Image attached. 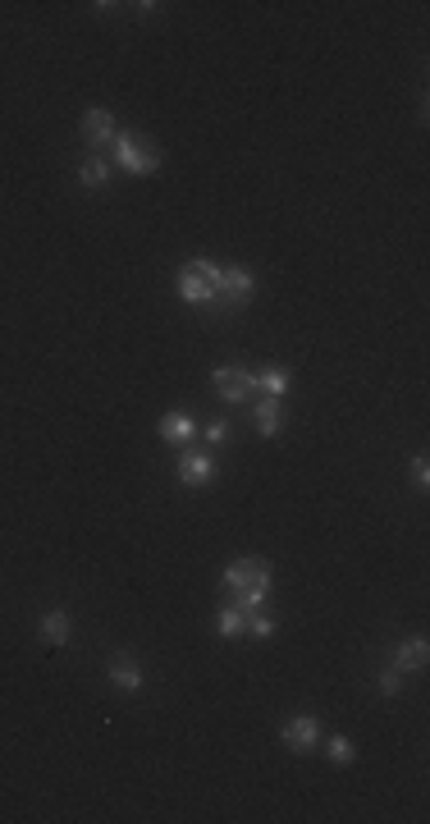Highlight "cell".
<instances>
[{
  "instance_id": "cell-18",
  "label": "cell",
  "mask_w": 430,
  "mask_h": 824,
  "mask_svg": "<svg viewBox=\"0 0 430 824\" xmlns=\"http://www.w3.org/2000/svg\"><path fill=\"white\" fill-rule=\"evenodd\" d=\"M325 751H330V760H334V765H348V760H353V742H348L344 733H334Z\"/></svg>"
},
{
  "instance_id": "cell-1",
  "label": "cell",
  "mask_w": 430,
  "mask_h": 824,
  "mask_svg": "<svg viewBox=\"0 0 430 824\" xmlns=\"http://www.w3.org/2000/svg\"><path fill=\"white\" fill-rule=\"evenodd\" d=\"M225 591L234 595V605L243 614H257L270 595V559L261 554H243L225 568Z\"/></svg>"
},
{
  "instance_id": "cell-20",
  "label": "cell",
  "mask_w": 430,
  "mask_h": 824,
  "mask_svg": "<svg viewBox=\"0 0 430 824\" xmlns=\"http://www.w3.org/2000/svg\"><path fill=\"white\" fill-rule=\"evenodd\" d=\"M206 440H211V445H225V440H229V422H211L206 426Z\"/></svg>"
},
{
  "instance_id": "cell-13",
  "label": "cell",
  "mask_w": 430,
  "mask_h": 824,
  "mask_svg": "<svg viewBox=\"0 0 430 824\" xmlns=\"http://www.w3.org/2000/svg\"><path fill=\"white\" fill-rule=\"evenodd\" d=\"M193 435H197V426L188 412H165L161 417V440H170V445H188Z\"/></svg>"
},
{
  "instance_id": "cell-6",
  "label": "cell",
  "mask_w": 430,
  "mask_h": 824,
  "mask_svg": "<svg viewBox=\"0 0 430 824\" xmlns=\"http://www.w3.org/2000/svg\"><path fill=\"white\" fill-rule=\"evenodd\" d=\"M280 738H284V747L289 751H298V755H307L316 742H325V728H321V719L316 715H293L284 728H280Z\"/></svg>"
},
{
  "instance_id": "cell-7",
  "label": "cell",
  "mask_w": 430,
  "mask_h": 824,
  "mask_svg": "<svg viewBox=\"0 0 430 824\" xmlns=\"http://www.w3.org/2000/svg\"><path fill=\"white\" fill-rule=\"evenodd\" d=\"M106 678L119 687V691H129V696H138L142 687H147V669L129 655V650H119V655H110V664H106Z\"/></svg>"
},
{
  "instance_id": "cell-14",
  "label": "cell",
  "mask_w": 430,
  "mask_h": 824,
  "mask_svg": "<svg viewBox=\"0 0 430 824\" xmlns=\"http://www.w3.org/2000/svg\"><path fill=\"white\" fill-rule=\"evenodd\" d=\"M215 632H220V642H238L243 632H248V614H243L238 605H225L220 614H215Z\"/></svg>"
},
{
  "instance_id": "cell-10",
  "label": "cell",
  "mask_w": 430,
  "mask_h": 824,
  "mask_svg": "<svg viewBox=\"0 0 430 824\" xmlns=\"http://www.w3.org/2000/svg\"><path fill=\"white\" fill-rule=\"evenodd\" d=\"M426 659H430V646H426V637L398 642V646L389 650V664H394L398 674H421V669H426Z\"/></svg>"
},
{
  "instance_id": "cell-11",
  "label": "cell",
  "mask_w": 430,
  "mask_h": 824,
  "mask_svg": "<svg viewBox=\"0 0 430 824\" xmlns=\"http://www.w3.org/2000/svg\"><path fill=\"white\" fill-rule=\"evenodd\" d=\"M252 385H257L266 399H280V394H289V390H293V371H289V367H280V362H270V367L252 371Z\"/></svg>"
},
{
  "instance_id": "cell-21",
  "label": "cell",
  "mask_w": 430,
  "mask_h": 824,
  "mask_svg": "<svg viewBox=\"0 0 430 824\" xmlns=\"http://www.w3.org/2000/svg\"><path fill=\"white\" fill-rule=\"evenodd\" d=\"M412 477H417V486H421V490L430 486V467H426V458H417V463H412Z\"/></svg>"
},
{
  "instance_id": "cell-17",
  "label": "cell",
  "mask_w": 430,
  "mask_h": 824,
  "mask_svg": "<svg viewBox=\"0 0 430 824\" xmlns=\"http://www.w3.org/2000/svg\"><path fill=\"white\" fill-rule=\"evenodd\" d=\"M243 637H252V642H270V637H275V618H266L261 610L248 614V632H243Z\"/></svg>"
},
{
  "instance_id": "cell-9",
  "label": "cell",
  "mask_w": 430,
  "mask_h": 824,
  "mask_svg": "<svg viewBox=\"0 0 430 824\" xmlns=\"http://www.w3.org/2000/svg\"><path fill=\"white\" fill-rule=\"evenodd\" d=\"M174 477H179L183 486H206V481L215 477V458H211V454H202V449H188V454L179 458Z\"/></svg>"
},
{
  "instance_id": "cell-4",
  "label": "cell",
  "mask_w": 430,
  "mask_h": 824,
  "mask_svg": "<svg viewBox=\"0 0 430 824\" xmlns=\"http://www.w3.org/2000/svg\"><path fill=\"white\" fill-rule=\"evenodd\" d=\"M215 294H220L229 307H243L257 294V275L248 266H220V275H215Z\"/></svg>"
},
{
  "instance_id": "cell-16",
  "label": "cell",
  "mask_w": 430,
  "mask_h": 824,
  "mask_svg": "<svg viewBox=\"0 0 430 824\" xmlns=\"http://www.w3.org/2000/svg\"><path fill=\"white\" fill-rule=\"evenodd\" d=\"M78 179H83V188H101V183L110 179L106 156H87V161H83V170H78Z\"/></svg>"
},
{
  "instance_id": "cell-19",
  "label": "cell",
  "mask_w": 430,
  "mask_h": 824,
  "mask_svg": "<svg viewBox=\"0 0 430 824\" xmlns=\"http://www.w3.org/2000/svg\"><path fill=\"white\" fill-rule=\"evenodd\" d=\"M398 691H403V674H398L394 664H385L380 669V696H398Z\"/></svg>"
},
{
  "instance_id": "cell-8",
  "label": "cell",
  "mask_w": 430,
  "mask_h": 824,
  "mask_svg": "<svg viewBox=\"0 0 430 824\" xmlns=\"http://www.w3.org/2000/svg\"><path fill=\"white\" fill-rule=\"evenodd\" d=\"M174 294H179L183 303H188V307H215V289H211V284H206L193 266H183V271H179Z\"/></svg>"
},
{
  "instance_id": "cell-5",
  "label": "cell",
  "mask_w": 430,
  "mask_h": 824,
  "mask_svg": "<svg viewBox=\"0 0 430 824\" xmlns=\"http://www.w3.org/2000/svg\"><path fill=\"white\" fill-rule=\"evenodd\" d=\"M78 129H83V142H87L92 151H106V147H115L119 124H115V115H110L106 106H92V110H83Z\"/></svg>"
},
{
  "instance_id": "cell-15",
  "label": "cell",
  "mask_w": 430,
  "mask_h": 824,
  "mask_svg": "<svg viewBox=\"0 0 430 824\" xmlns=\"http://www.w3.org/2000/svg\"><path fill=\"white\" fill-rule=\"evenodd\" d=\"M252 417H257V431H261L266 440H270V435H280V399H261Z\"/></svg>"
},
{
  "instance_id": "cell-2",
  "label": "cell",
  "mask_w": 430,
  "mask_h": 824,
  "mask_svg": "<svg viewBox=\"0 0 430 824\" xmlns=\"http://www.w3.org/2000/svg\"><path fill=\"white\" fill-rule=\"evenodd\" d=\"M115 166L142 179V174L161 170V151H156V142H142V133H115Z\"/></svg>"
},
{
  "instance_id": "cell-3",
  "label": "cell",
  "mask_w": 430,
  "mask_h": 824,
  "mask_svg": "<svg viewBox=\"0 0 430 824\" xmlns=\"http://www.w3.org/2000/svg\"><path fill=\"white\" fill-rule=\"evenodd\" d=\"M211 390L220 394L225 403H252V394H257L252 371H248V367H238V362L215 367V371H211Z\"/></svg>"
},
{
  "instance_id": "cell-12",
  "label": "cell",
  "mask_w": 430,
  "mask_h": 824,
  "mask_svg": "<svg viewBox=\"0 0 430 824\" xmlns=\"http://www.w3.org/2000/svg\"><path fill=\"white\" fill-rule=\"evenodd\" d=\"M37 632H42V642H46V646H65V642L74 637V618H69L65 610H51V614H42Z\"/></svg>"
}]
</instances>
